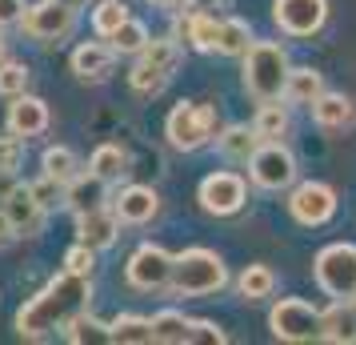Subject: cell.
<instances>
[{
	"instance_id": "obj_1",
	"label": "cell",
	"mask_w": 356,
	"mask_h": 345,
	"mask_svg": "<svg viewBox=\"0 0 356 345\" xmlns=\"http://www.w3.org/2000/svg\"><path fill=\"white\" fill-rule=\"evenodd\" d=\"M88 301H92V277L65 269L17 309V333L24 342H44L52 333H65L68 321L88 309Z\"/></svg>"
},
{
	"instance_id": "obj_2",
	"label": "cell",
	"mask_w": 356,
	"mask_h": 345,
	"mask_svg": "<svg viewBox=\"0 0 356 345\" xmlns=\"http://www.w3.org/2000/svg\"><path fill=\"white\" fill-rule=\"evenodd\" d=\"M289 52L276 40H252V49L244 52V93L252 100H280L284 81H289Z\"/></svg>"
},
{
	"instance_id": "obj_3",
	"label": "cell",
	"mask_w": 356,
	"mask_h": 345,
	"mask_svg": "<svg viewBox=\"0 0 356 345\" xmlns=\"http://www.w3.org/2000/svg\"><path fill=\"white\" fill-rule=\"evenodd\" d=\"M228 285V269L220 253L212 249H184L177 253V269H172V293L180 297H212Z\"/></svg>"
},
{
	"instance_id": "obj_4",
	"label": "cell",
	"mask_w": 356,
	"mask_h": 345,
	"mask_svg": "<svg viewBox=\"0 0 356 345\" xmlns=\"http://www.w3.org/2000/svg\"><path fill=\"white\" fill-rule=\"evenodd\" d=\"M216 132H220L216 109L212 105H200V100H180L177 109L168 113V121H164V137L180 153H196V148L212 145Z\"/></svg>"
},
{
	"instance_id": "obj_5",
	"label": "cell",
	"mask_w": 356,
	"mask_h": 345,
	"mask_svg": "<svg viewBox=\"0 0 356 345\" xmlns=\"http://www.w3.org/2000/svg\"><path fill=\"white\" fill-rule=\"evenodd\" d=\"M312 277L332 301L356 297V245L353 241H332L316 253L312 261Z\"/></svg>"
},
{
	"instance_id": "obj_6",
	"label": "cell",
	"mask_w": 356,
	"mask_h": 345,
	"mask_svg": "<svg viewBox=\"0 0 356 345\" xmlns=\"http://www.w3.org/2000/svg\"><path fill=\"white\" fill-rule=\"evenodd\" d=\"M268 329L276 342H316L321 337V309L305 297H280L268 309Z\"/></svg>"
},
{
	"instance_id": "obj_7",
	"label": "cell",
	"mask_w": 356,
	"mask_h": 345,
	"mask_svg": "<svg viewBox=\"0 0 356 345\" xmlns=\"http://www.w3.org/2000/svg\"><path fill=\"white\" fill-rule=\"evenodd\" d=\"M248 177L257 189H268V193H280L296 181V157L284 141H260L257 153L248 157Z\"/></svg>"
},
{
	"instance_id": "obj_8",
	"label": "cell",
	"mask_w": 356,
	"mask_h": 345,
	"mask_svg": "<svg viewBox=\"0 0 356 345\" xmlns=\"http://www.w3.org/2000/svg\"><path fill=\"white\" fill-rule=\"evenodd\" d=\"M172 269H177V257L168 249L145 241L124 265V281L140 293H161V289H172Z\"/></svg>"
},
{
	"instance_id": "obj_9",
	"label": "cell",
	"mask_w": 356,
	"mask_h": 345,
	"mask_svg": "<svg viewBox=\"0 0 356 345\" xmlns=\"http://www.w3.org/2000/svg\"><path fill=\"white\" fill-rule=\"evenodd\" d=\"M196 201H200V209L212 213V217H232L248 205V181H244L241 173H232V169H216V173H209V177L200 181Z\"/></svg>"
},
{
	"instance_id": "obj_10",
	"label": "cell",
	"mask_w": 356,
	"mask_h": 345,
	"mask_svg": "<svg viewBox=\"0 0 356 345\" xmlns=\"http://www.w3.org/2000/svg\"><path fill=\"white\" fill-rule=\"evenodd\" d=\"M289 213L296 225H308V229L328 225L337 217V189L324 181H300L289 193Z\"/></svg>"
},
{
	"instance_id": "obj_11",
	"label": "cell",
	"mask_w": 356,
	"mask_h": 345,
	"mask_svg": "<svg viewBox=\"0 0 356 345\" xmlns=\"http://www.w3.org/2000/svg\"><path fill=\"white\" fill-rule=\"evenodd\" d=\"M273 20L292 40L316 36L328 20V0H273Z\"/></svg>"
},
{
	"instance_id": "obj_12",
	"label": "cell",
	"mask_w": 356,
	"mask_h": 345,
	"mask_svg": "<svg viewBox=\"0 0 356 345\" xmlns=\"http://www.w3.org/2000/svg\"><path fill=\"white\" fill-rule=\"evenodd\" d=\"M20 29L33 36V40H65L72 29H76V8H68L60 0H36L24 8V20H20Z\"/></svg>"
},
{
	"instance_id": "obj_13",
	"label": "cell",
	"mask_w": 356,
	"mask_h": 345,
	"mask_svg": "<svg viewBox=\"0 0 356 345\" xmlns=\"http://www.w3.org/2000/svg\"><path fill=\"white\" fill-rule=\"evenodd\" d=\"M0 209L8 213L17 237H36V233L44 229V217H49V209L36 201L33 185H13V189L0 197Z\"/></svg>"
},
{
	"instance_id": "obj_14",
	"label": "cell",
	"mask_w": 356,
	"mask_h": 345,
	"mask_svg": "<svg viewBox=\"0 0 356 345\" xmlns=\"http://www.w3.org/2000/svg\"><path fill=\"white\" fill-rule=\"evenodd\" d=\"M120 217H116L113 205H97L88 213H76V241H84L88 249H113L116 237H120Z\"/></svg>"
},
{
	"instance_id": "obj_15",
	"label": "cell",
	"mask_w": 356,
	"mask_h": 345,
	"mask_svg": "<svg viewBox=\"0 0 356 345\" xmlns=\"http://www.w3.org/2000/svg\"><path fill=\"white\" fill-rule=\"evenodd\" d=\"M113 209L124 225H148L152 217L161 213V193L152 185H124L120 197L113 201Z\"/></svg>"
},
{
	"instance_id": "obj_16",
	"label": "cell",
	"mask_w": 356,
	"mask_h": 345,
	"mask_svg": "<svg viewBox=\"0 0 356 345\" xmlns=\"http://www.w3.org/2000/svg\"><path fill=\"white\" fill-rule=\"evenodd\" d=\"M116 65V49L108 40H84L72 49V72L81 77V81H108V72Z\"/></svg>"
},
{
	"instance_id": "obj_17",
	"label": "cell",
	"mask_w": 356,
	"mask_h": 345,
	"mask_svg": "<svg viewBox=\"0 0 356 345\" xmlns=\"http://www.w3.org/2000/svg\"><path fill=\"white\" fill-rule=\"evenodd\" d=\"M49 105L40 97H33V93H20V97H13V105H8V132H17V137H40V132L49 129Z\"/></svg>"
},
{
	"instance_id": "obj_18",
	"label": "cell",
	"mask_w": 356,
	"mask_h": 345,
	"mask_svg": "<svg viewBox=\"0 0 356 345\" xmlns=\"http://www.w3.org/2000/svg\"><path fill=\"white\" fill-rule=\"evenodd\" d=\"M308 109H312V121L324 132H340V129H348V125H356V100L344 97V93H328L324 89Z\"/></svg>"
},
{
	"instance_id": "obj_19",
	"label": "cell",
	"mask_w": 356,
	"mask_h": 345,
	"mask_svg": "<svg viewBox=\"0 0 356 345\" xmlns=\"http://www.w3.org/2000/svg\"><path fill=\"white\" fill-rule=\"evenodd\" d=\"M321 342L332 345L356 342V297H344V301H332L328 309H321Z\"/></svg>"
},
{
	"instance_id": "obj_20",
	"label": "cell",
	"mask_w": 356,
	"mask_h": 345,
	"mask_svg": "<svg viewBox=\"0 0 356 345\" xmlns=\"http://www.w3.org/2000/svg\"><path fill=\"white\" fill-rule=\"evenodd\" d=\"M65 205L72 209V213H88V209H97V205H108V181H100L97 173L88 169V173H81L76 181H68Z\"/></svg>"
},
{
	"instance_id": "obj_21",
	"label": "cell",
	"mask_w": 356,
	"mask_h": 345,
	"mask_svg": "<svg viewBox=\"0 0 356 345\" xmlns=\"http://www.w3.org/2000/svg\"><path fill=\"white\" fill-rule=\"evenodd\" d=\"M216 29H220V20L212 17V13H200V8H193L188 17L180 20L177 36H180V40H188L196 52H212V49H216Z\"/></svg>"
},
{
	"instance_id": "obj_22",
	"label": "cell",
	"mask_w": 356,
	"mask_h": 345,
	"mask_svg": "<svg viewBox=\"0 0 356 345\" xmlns=\"http://www.w3.org/2000/svg\"><path fill=\"white\" fill-rule=\"evenodd\" d=\"M257 145H260V137H257L252 125H228V129L216 132V148L225 153L228 161H244L248 164V157L257 153Z\"/></svg>"
},
{
	"instance_id": "obj_23",
	"label": "cell",
	"mask_w": 356,
	"mask_h": 345,
	"mask_svg": "<svg viewBox=\"0 0 356 345\" xmlns=\"http://www.w3.org/2000/svg\"><path fill=\"white\" fill-rule=\"evenodd\" d=\"M289 105H284V97L280 100H260L257 116H252V129H257L260 141H280L284 132H289Z\"/></svg>"
},
{
	"instance_id": "obj_24",
	"label": "cell",
	"mask_w": 356,
	"mask_h": 345,
	"mask_svg": "<svg viewBox=\"0 0 356 345\" xmlns=\"http://www.w3.org/2000/svg\"><path fill=\"white\" fill-rule=\"evenodd\" d=\"M252 29H248V20L241 17H228L220 20V29H216V49L212 52H220V56H244V52L252 49Z\"/></svg>"
},
{
	"instance_id": "obj_25",
	"label": "cell",
	"mask_w": 356,
	"mask_h": 345,
	"mask_svg": "<svg viewBox=\"0 0 356 345\" xmlns=\"http://www.w3.org/2000/svg\"><path fill=\"white\" fill-rule=\"evenodd\" d=\"M324 93V72L316 68H289V81H284V100L289 105H312Z\"/></svg>"
},
{
	"instance_id": "obj_26",
	"label": "cell",
	"mask_w": 356,
	"mask_h": 345,
	"mask_svg": "<svg viewBox=\"0 0 356 345\" xmlns=\"http://www.w3.org/2000/svg\"><path fill=\"white\" fill-rule=\"evenodd\" d=\"M88 169L97 173L100 181L120 185L124 177H129V153H124L120 145H100L97 153H92V161H88Z\"/></svg>"
},
{
	"instance_id": "obj_27",
	"label": "cell",
	"mask_w": 356,
	"mask_h": 345,
	"mask_svg": "<svg viewBox=\"0 0 356 345\" xmlns=\"http://www.w3.org/2000/svg\"><path fill=\"white\" fill-rule=\"evenodd\" d=\"M40 169L49 173V177H56L60 185H68V181H76L84 169H81V161H76V153L68 145H49L44 153H40Z\"/></svg>"
},
{
	"instance_id": "obj_28",
	"label": "cell",
	"mask_w": 356,
	"mask_h": 345,
	"mask_svg": "<svg viewBox=\"0 0 356 345\" xmlns=\"http://www.w3.org/2000/svg\"><path fill=\"white\" fill-rule=\"evenodd\" d=\"M140 61H148L152 68H161V72H177L180 61H184V49H180V40L177 36H152L145 45V52H140Z\"/></svg>"
},
{
	"instance_id": "obj_29",
	"label": "cell",
	"mask_w": 356,
	"mask_h": 345,
	"mask_svg": "<svg viewBox=\"0 0 356 345\" xmlns=\"http://www.w3.org/2000/svg\"><path fill=\"white\" fill-rule=\"evenodd\" d=\"M236 289H241L244 301H264V297L276 293V273L268 265H244V273L236 277Z\"/></svg>"
},
{
	"instance_id": "obj_30",
	"label": "cell",
	"mask_w": 356,
	"mask_h": 345,
	"mask_svg": "<svg viewBox=\"0 0 356 345\" xmlns=\"http://www.w3.org/2000/svg\"><path fill=\"white\" fill-rule=\"evenodd\" d=\"M108 337L116 345H148L152 342V321L148 317H136V313H120L113 325H108Z\"/></svg>"
},
{
	"instance_id": "obj_31",
	"label": "cell",
	"mask_w": 356,
	"mask_h": 345,
	"mask_svg": "<svg viewBox=\"0 0 356 345\" xmlns=\"http://www.w3.org/2000/svg\"><path fill=\"white\" fill-rule=\"evenodd\" d=\"M188 317L177 309H161L156 317H152V342H161V345H184L188 342Z\"/></svg>"
},
{
	"instance_id": "obj_32",
	"label": "cell",
	"mask_w": 356,
	"mask_h": 345,
	"mask_svg": "<svg viewBox=\"0 0 356 345\" xmlns=\"http://www.w3.org/2000/svg\"><path fill=\"white\" fill-rule=\"evenodd\" d=\"M124 20H129V0H97V8H92V33L100 40H108Z\"/></svg>"
},
{
	"instance_id": "obj_33",
	"label": "cell",
	"mask_w": 356,
	"mask_h": 345,
	"mask_svg": "<svg viewBox=\"0 0 356 345\" xmlns=\"http://www.w3.org/2000/svg\"><path fill=\"white\" fill-rule=\"evenodd\" d=\"M148 40H152V36H148V29L140 24V20H132V17L124 20L113 36H108V45L116 49V56H140Z\"/></svg>"
},
{
	"instance_id": "obj_34",
	"label": "cell",
	"mask_w": 356,
	"mask_h": 345,
	"mask_svg": "<svg viewBox=\"0 0 356 345\" xmlns=\"http://www.w3.org/2000/svg\"><path fill=\"white\" fill-rule=\"evenodd\" d=\"M168 81H172L168 72L152 68L148 61H140V56H136V65L129 68V84H132V93H140V97H156V93H164V84Z\"/></svg>"
},
{
	"instance_id": "obj_35",
	"label": "cell",
	"mask_w": 356,
	"mask_h": 345,
	"mask_svg": "<svg viewBox=\"0 0 356 345\" xmlns=\"http://www.w3.org/2000/svg\"><path fill=\"white\" fill-rule=\"evenodd\" d=\"M65 337H68V342H76V345H84V342H92V345L113 342V337H108V325H100L97 317H88V309H84L81 317H72V321H68Z\"/></svg>"
},
{
	"instance_id": "obj_36",
	"label": "cell",
	"mask_w": 356,
	"mask_h": 345,
	"mask_svg": "<svg viewBox=\"0 0 356 345\" xmlns=\"http://www.w3.org/2000/svg\"><path fill=\"white\" fill-rule=\"evenodd\" d=\"M20 93H29V65H20V61H4L0 65V97L13 100Z\"/></svg>"
},
{
	"instance_id": "obj_37",
	"label": "cell",
	"mask_w": 356,
	"mask_h": 345,
	"mask_svg": "<svg viewBox=\"0 0 356 345\" xmlns=\"http://www.w3.org/2000/svg\"><path fill=\"white\" fill-rule=\"evenodd\" d=\"M20 164H24V137H17V132L0 137V173L17 177V173H20Z\"/></svg>"
},
{
	"instance_id": "obj_38",
	"label": "cell",
	"mask_w": 356,
	"mask_h": 345,
	"mask_svg": "<svg viewBox=\"0 0 356 345\" xmlns=\"http://www.w3.org/2000/svg\"><path fill=\"white\" fill-rule=\"evenodd\" d=\"M65 269L81 273V277H92V269H97V249H88L84 241H76V245L65 253Z\"/></svg>"
},
{
	"instance_id": "obj_39",
	"label": "cell",
	"mask_w": 356,
	"mask_h": 345,
	"mask_svg": "<svg viewBox=\"0 0 356 345\" xmlns=\"http://www.w3.org/2000/svg\"><path fill=\"white\" fill-rule=\"evenodd\" d=\"M65 189H68V185H60L56 177H49V173H40V181H33V193H36V201H40L44 209L65 205Z\"/></svg>"
},
{
	"instance_id": "obj_40",
	"label": "cell",
	"mask_w": 356,
	"mask_h": 345,
	"mask_svg": "<svg viewBox=\"0 0 356 345\" xmlns=\"http://www.w3.org/2000/svg\"><path fill=\"white\" fill-rule=\"evenodd\" d=\"M188 342H204V345H225L228 333L220 325H212V321H193L188 325Z\"/></svg>"
},
{
	"instance_id": "obj_41",
	"label": "cell",
	"mask_w": 356,
	"mask_h": 345,
	"mask_svg": "<svg viewBox=\"0 0 356 345\" xmlns=\"http://www.w3.org/2000/svg\"><path fill=\"white\" fill-rule=\"evenodd\" d=\"M24 0H0V29H13V24H20L24 20Z\"/></svg>"
},
{
	"instance_id": "obj_42",
	"label": "cell",
	"mask_w": 356,
	"mask_h": 345,
	"mask_svg": "<svg viewBox=\"0 0 356 345\" xmlns=\"http://www.w3.org/2000/svg\"><path fill=\"white\" fill-rule=\"evenodd\" d=\"M8 241H17V229H13V221H8V213L0 209V249L8 245Z\"/></svg>"
},
{
	"instance_id": "obj_43",
	"label": "cell",
	"mask_w": 356,
	"mask_h": 345,
	"mask_svg": "<svg viewBox=\"0 0 356 345\" xmlns=\"http://www.w3.org/2000/svg\"><path fill=\"white\" fill-rule=\"evenodd\" d=\"M188 8H200V13H212V8H220L225 0H184Z\"/></svg>"
},
{
	"instance_id": "obj_44",
	"label": "cell",
	"mask_w": 356,
	"mask_h": 345,
	"mask_svg": "<svg viewBox=\"0 0 356 345\" xmlns=\"http://www.w3.org/2000/svg\"><path fill=\"white\" fill-rule=\"evenodd\" d=\"M148 4H152V8H161V13H177L184 0H148Z\"/></svg>"
},
{
	"instance_id": "obj_45",
	"label": "cell",
	"mask_w": 356,
	"mask_h": 345,
	"mask_svg": "<svg viewBox=\"0 0 356 345\" xmlns=\"http://www.w3.org/2000/svg\"><path fill=\"white\" fill-rule=\"evenodd\" d=\"M60 4H68V8H76V13H81V8L88 4V0H60Z\"/></svg>"
},
{
	"instance_id": "obj_46",
	"label": "cell",
	"mask_w": 356,
	"mask_h": 345,
	"mask_svg": "<svg viewBox=\"0 0 356 345\" xmlns=\"http://www.w3.org/2000/svg\"><path fill=\"white\" fill-rule=\"evenodd\" d=\"M4 61H8V45H4V40H0V65H4Z\"/></svg>"
}]
</instances>
